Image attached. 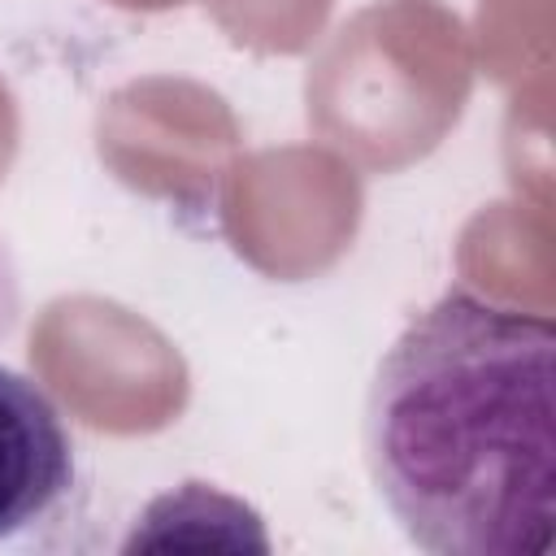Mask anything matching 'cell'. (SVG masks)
I'll return each mask as SVG.
<instances>
[{
	"instance_id": "cell-1",
	"label": "cell",
	"mask_w": 556,
	"mask_h": 556,
	"mask_svg": "<svg viewBox=\"0 0 556 556\" xmlns=\"http://www.w3.org/2000/svg\"><path fill=\"white\" fill-rule=\"evenodd\" d=\"M556 326L465 287L417 313L374 369L365 465L434 556H543L556 526Z\"/></svg>"
},
{
	"instance_id": "cell-2",
	"label": "cell",
	"mask_w": 556,
	"mask_h": 556,
	"mask_svg": "<svg viewBox=\"0 0 556 556\" xmlns=\"http://www.w3.org/2000/svg\"><path fill=\"white\" fill-rule=\"evenodd\" d=\"M74 486L70 430L39 382L0 365V539L48 517Z\"/></svg>"
}]
</instances>
